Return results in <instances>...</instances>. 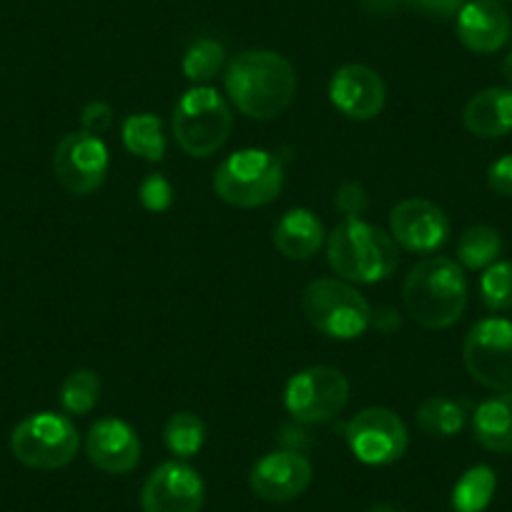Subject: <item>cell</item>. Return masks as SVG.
I'll return each mask as SVG.
<instances>
[{
    "mask_svg": "<svg viewBox=\"0 0 512 512\" xmlns=\"http://www.w3.org/2000/svg\"><path fill=\"white\" fill-rule=\"evenodd\" d=\"M221 201L236 209H259L282 194L284 166L264 149H241L226 156L214 174Z\"/></svg>",
    "mask_w": 512,
    "mask_h": 512,
    "instance_id": "cell-4",
    "label": "cell"
},
{
    "mask_svg": "<svg viewBox=\"0 0 512 512\" xmlns=\"http://www.w3.org/2000/svg\"><path fill=\"white\" fill-rule=\"evenodd\" d=\"M369 512H402V510H397V507H390V505H374Z\"/></svg>",
    "mask_w": 512,
    "mask_h": 512,
    "instance_id": "cell-35",
    "label": "cell"
},
{
    "mask_svg": "<svg viewBox=\"0 0 512 512\" xmlns=\"http://www.w3.org/2000/svg\"><path fill=\"white\" fill-rule=\"evenodd\" d=\"M500 251V231L485 224L465 229L462 231L460 241H457V259H460V267L470 269V272H480V269H487L490 264H495Z\"/></svg>",
    "mask_w": 512,
    "mask_h": 512,
    "instance_id": "cell-23",
    "label": "cell"
},
{
    "mask_svg": "<svg viewBox=\"0 0 512 512\" xmlns=\"http://www.w3.org/2000/svg\"><path fill=\"white\" fill-rule=\"evenodd\" d=\"M405 3L410 8H415V11L427 13V16L450 18L460 13V8L465 6L467 0H405Z\"/></svg>",
    "mask_w": 512,
    "mask_h": 512,
    "instance_id": "cell-33",
    "label": "cell"
},
{
    "mask_svg": "<svg viewBox=\"0 0 512 512\" xmlns=\"http://www.w3.org/2000/svg\"><path fill=\"white\" fill-rule=\"evenodd\" d=\"M61 405L68 415L83 417L98 405L101 397V379L93 369H76L61 384Z\"/></svg>",
    "mask_w": 512,
    "mask_h": 512,
    "instance_id": "cell-26",
    "label": "cell"
},
{
    "mask_svg": "<svg viewBox=\"0 0 512 512\" xmlns=\"http://www.w3.org/2000/svg\"><path fill=\"white\" fill-rule=\"evenodd\" d=\"M111 121H113V113L111 108H108V103L103 101H91L81 113L83 131L91 136H98V139H101V134H106Z\"/></svg>",
    "mask_w": 512,
    "mask_h": 512,
    "instance_id": "cell-31",
    "label": "cell"
},
{
    "mask_svg": "<svg viewBox=\"0 0 512 512\" xmlns=\"http://www.w3.org/2000/svg\"><path fill=\"white\" fill-rule=\"evenodd\" d=\"M497 477L492 467L475 465L457 480L452 490V510L455 512H485L495 497Z\"/></svg>",
    "mask_w": 512,
    "mask_h": 512,
    "instance_id": "cell-24",
    "label": "cell"
},
{
    "mask_svg": "<svg viewBox=\"0 0 512 512\" xmlns=\"http://www.w3.org/2000/svg\"><path fill=\"white\" fill-rule=\"evenodd\" d=\"M347 445L362 465L384 467L405 455L410 432L397 412L387 407H367L347 425Z\"/></svg>",
    "mask_w": 512,
    "mask_h": 512,
    "instance_id": "cell-10",
    "label": "cell"
},
{
    "mask_svg": "<svg viewBox=\"0 0 512 512\" xmlns=\"http://www.w3.org/2000/svg\"><path fill=\"white\" fill-rule=\"evenodd\" d=\"M234 116L216 88L194 86L174 108V136L181 151L194 159L214 156L229 141Z\"/></svg>",
    "mask_w": 512,
    "mask_h": 512,
    "instance_id": "cell-5",
    "label": "cell"
},
{
    "mask_svg": "<svg viewBox=\"0 0 512 512\" xmlns=\"http://www.w3.org/2000/svg\"><path fill=\"white\" fill-rule=\"evenodd\" d=\"M402 299L420 327H452L467 309L465 269L447 256H427L407 274Z\"/></svg>",
    "mask_w": 512,
    "mask_h": 512,
    "instance_id": "cell-2",
    "label": "cell"
},
{
    "mask_svg": "<svg viewBox=\"0 0 512 512\" xmlns=\"http://www.w3.org/2000/svg\"><path fill=\"white\" fill-rule=\"evenodd\" d=\"M349 379L334 367H309L294 374L284 390V407L299 425H324L344 412Z\"/></svg>",
    "mask_w": 512,
    "mask_h": 512,
    "instance_id": "cell-8",
    "label": "cell"
},
{
    "mask_svg": "<svg viewBox=\"0 0 512 512\" xmlns=\"http://www.w3.org/2000/svg\"><path fill=\"white\" fill-rule=\"evenodd\" d=\"M392 239L412 254H435L450 236V219L427 199H407L390 214Z\"/></svg>",
    "mask_w": 512,
    "mask_h": 512,
    "instance_id": "cell-14",
    "label": "cell"
},
{
    "mask_svg": "<svg viewBox=\"0 0 512 512\" xmlns=\"http://www.w3.org/2000/svg\"><path fill=\"white\" fill-rule=\"evenodd\" d=\"M86 455L108 475H128L141 460V440L128 422L106 417L91 425L86 437Z\"/></svg>",
    "mask_w": 512,
    "mask_h": 512,
    "instance_id": "cell-16",
    "label": "cell"
},
{
    "mask_svg": "<svg viewBox=\"0 0 512 512\" xmlns=\"http://www.w3.org/2000/svg\"><path fill=\"white\" fill-rule=\"evenodd\" d=\"M121 139L126 151L146 161H161L166 156L164 123L154 113H134L121 126Z\"/></svg>",
    "mask_w": 512,
    "mask_h": 512,
    "instance_id": "cell-21",
    "label": "cell"
},
{
    "mask_svg": "<svg viewBox=\"0 0 512 512\" xmlns=\"http://www.w3.org/2000/svg\"><path fill=\"white\" fill-rule=\"evenodd\" d=\"M417 427L425 432L427 437H437V440H447V437L457 435L465 427L467 412L465 405L447 397H427L420 407H417Z\"/></svg>",
    "mask_w": 512,
    "mask_h": 512,
    "instance_id": "cell-22",
    "label": "cell"
},
{
    "mask_svg": "<svg viewBox=\"0 0 512 512\" xmlns=\"http://www.w3.org/2000/svg\"><path fill=\"white\" fill-rule=\"evenodd\" d=\"M462 123L477 139H500L512 131V91L485 88L475 93L462 108Z\"/></svg>",
    "mask_w": 512,
    "mask_h": 512,
    "instance_id": "cell-18",
    "label": "cell"
},
{
    "mask_svg": "<svg viewBox=\"0 0 512 512\" xmlns=\"http://www.w3.org/2000/svg\"><path fill=\"white\" fill-rule=\"evenodd\" d=\"M224 88L236 111L256 121L284 113L297 93V73L284 56L274 51H244L226 66Z\"/></svg>",
    "mask_w": 512,
    "mask_h": 512,
    "instance_id": "cell-1",
    "label": "cell"
},
{
    "mask_svg": "<svg viewBox=\"0 0 512 512\" xmlns=\"http://www.w3.org/2000/svg\"><path fill=\"white\" fill-rule=\"evenodd\" d=\"M502 73H505L507 83H510V86H512V53H507L505 61H502Z\"/></svg>",
    "mask_w": 512,
    "mask_h": 512,
    "instance_id": "cell-34",
    "label": "cell"
},
{
    "mask_svg": "<svg viewBox=\"0 0 512 512\" xmlns=\"http://www.w3.org/2000/svg\"><path fill=\"white\" fill-rule=\"evenodd\" d=\"M487 186L500 196H512V154L502 156L487 169Z\"/></svg>",
    "mask_w": 512,
    "mask_h": 512,
    "instance_id": "cell-32",
    "label": "cell"
},
{
    "mask_svg": "<svg viewBox=\"0 0 512 512\" xmlns=\"http://www.w3.org/2000/svg\"><path fill=\"white\" fill-rule=\"evenodd\" d=\"M329 267L349 284H377L392 277L400 251L392 234L362 219H344L327 236Z\"/></svg>",
    "mask_w": 512,
    "mask_h": 512,
    "instance_id": "cell-3",
    "label": "cell"
},
{
    "mask_svg": "<svg viewBox=\"0 0 512 512\" xmlns=\"http://www.w3.org/2000/svg\"><path fill=\"white\" fill-rule=\"evenodd\" d=\"M482 302L492 312L512 309V262H495L480 279Z\"/></svg>",
    "mask_w": 512,
    "mask_h": 512,
    "instance_id": "cell-28",
    "label": "cell"
},
{
    "mask_svg": "<svg viewBox=\"0 0 512 512\" xmlns=\"http://www.w3.org/2000/svg\"><path fill=\"white\" fill-rule=\"evenodd\" d=\"M139 199L144 204V209L159 214V211H166L174 204V186H171V181L166 176L151 174L141 181Z\"/></svg>",
    "mask_w": 512,
    "mask_h": 512,
    "instance_id": "cell-29",
    "label": "cell"
},
{
    "mask_svg": "<svg viewBox=\"0 0 512 512\" xmlns=\"http://www.w3.org/2000/svg\"><path fill=\"white\" fill-rule=\"evenodd\" d=\"M324 244V226L309 209H292L274 226V246L287 259H312Z\"/></svg>",
    "mask_w": 512,
    "mask_h": 512,
    "instance_id": "cell-19",
    "label": "cell"
},
{
    "mask_svg": "<svg viewBox=\"0 0 512 512\" xmlns=\"http://www.w3.org/2000/svg\"><path fill=\"white\" fill-rule=\"evenodd\" d=\"M81 447V435L68 417L56 412H38L16 425L11 452L31 470H61L71 465Z\"/></svg>",
    "mask_w": 512,
    "mask_h": 512,
    "instance_id": "cell-7",
    "label": "cell"
},
{
    "mask_svg": "<svg viewBox=\"0 0 512 512\" xmlns=\"http://www.w3.org/2000/svg\"><path fill=\"white\" fill-rule=\"evenodd\" d=\"M226 61V51L219 41L214 38H199L189 46V51L184 53V61H181V71L189 81L209 83L211 78H216V73L221 71Z\"/></svg>",
    "mask_w": 512,
    "mask_h": 512,
    "instance_id": "cell-27",
    "label": "cell"
},
{
    "mask_svg": "<svg viewBox=\"0 0 512 512\" xmlns=\"http://www.w3.org/2000/svg\"><path fill=\"white\" fill-rule=\"evenodd\" d=\"M204 480L191 465L181 460L156 467L141 490L144 512H201Z\"/></svg>",
    "mask_w": 512,
    "mask_h": 512,
    "instance_id": "cell-12",
    "label": "cell"
},
{
    "mask_svg": "<svg viewBox=\"0 0 512 512\" xmlns=\"http://www.w3.org/2000/svg\"><path fill=\"white\" fill-rule=\"evenodd\" d=\"M462 359L477 384L492 392H512V322L487 317L472 324L462 344Z\"/></svg>",
    "mask_w": 512,
    "mask_h": 512,
    "instance_id": "cell-9",
    "label": "cell"
},
{
    "mask_svg": "<svg viewBox=\"0 0 512 512\" xmlns=\"http://www.w3.org/2000/svg\"><path fill=\"white\" fill-rule=\"evenodd\" d=\"M367 191L357 181H347L339 186L337 196H334V206L344 214V219H359L367 211Z\"/></svg>",
    "mask_w": 512,
    "mask_h": 512,
    "instance_id": "cell-30",
    "label": "cell"
},
{
    "mask_svg": "<svg viewBox=\"0 0 512 512\" xmlns=\"http://www.w3.org/2000/svg\"><path fill=\"white\" fill-rule=\"evenodd\" d=\"M302 312L319 334L357 339L372 327V307L357 287L344 279H314L302 294Z\"/></svg>",
    "mask_w": 512,
    "mask_h": 512,
    "instance_id": "cell-6",
    "label": "cell"
},
{
    "mask_svg": "<svg viewBox=\"0 0 512 512\" xmlns=\"http://www.w3.org/2000/svg\"><path fill=\"white\" fill-rule=\"evenodd\" d=\"M204 440L206 427L201 417H196L194 412H176V415L169 417L164 427L166 447H169L171 455L181 457V460L194 457L204 447Z\"/></svg>",
    "mask_w": 512,
    "mask_h": 512,
    "instance_id": "cell-25",
    "label": "cell"
},
{
    "mask_svg": "<svg viewBox=\"0 0 512 512\" xmlns=\"http://www.w3.org/2000/svg\"><path fill=\"white\" fill-rule=\"evenodd\" d=\"M108 149L98 136L76 131L58 141L53 151V171L63 189L73 196H88L103 186L108 176Z\"/></svg>",
    "mask_w": 512,
    "mask_h": 512,
    "instance_id": "cell-11",
    "label": "cell"
},
{
    "mask_svg": "<svg viewBox=\"0 0 512 512\" xmlns=\"http://www.w3.org/2000/svg\"><path fill=\"white\" fill-rule=\"evenodd\" d=\"M512 36V21L497 0H467L457 13V38L472 53H497Z\"/></svg>",
    "mask_w": 512,
    "mask_h": 512,
    "instance_id": "cell-17",
    "label": "cell"
},
{
    "mask_svg": "<svg viewBox=\"0 0 512 512\" xmlns=\"http://www.w3.org/2000/svg\"><path fill=\"white\" fill-rule=\"evenodd\" d=\"M472 432L485 450L500 455L512 452V392H500L477 405L472 415Z\"/></svg>",
    "mask_w": 512,
    "mask_h": 512,
    "instance_id": "cell-20",
    "label": "cell"
},
{
    "mask_svg": "<svg viewBox=\"0 0 512 512\" xmlns=\"http://www.w3.org/2000/svg\"><path fill=\"white\" fill-rule=\"evenodd\" d=\"M329 101L342 116L352 121H372L382 113L387 88L374 68L347 63L329 81Z\"/></svg>",
    "mask_w": 512,
    "mask_h": 512,
    "instance_id": "cell-15",
    "label": "cell"
},
{
    "mask_svg": "<svg viewBox=\"0 0 512 512\" xmlns=\"http://www.w3.org/2000/svg\"><path fill=\"white\" fill-rule=\"evenodd\" d=\"M314 467L302 452L277 450L256 460L249 472V485L264 502H292L312 485Z\"/></svg>",
    "mask_w": 512,
    "mask_h": 512,
    "instance_id": "cell-13",
    "label": "cell"
}]
</instances>
